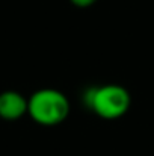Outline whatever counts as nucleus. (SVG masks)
<instances>
[{"instance_id": "2", "label": "nucleus", "mask_w": 154, "mask_h": 156, "mask_svg": "<svg viewBox=\"0 0 154 156\" xmlns=\"http://www.w3.org/2000/svg\"><path fill=\"white\" fill-rule=\"evenodd\" d=\"M83 102L100 118L116 120L127 114L132 105L130 93L116 83L89 88L83 94Z\"/></svg>"}, {"instance_id": "3", "label": "nucleus", "mask_w": 154, "mask_h": 156, "mask_svg": "<svg viewBox=\"0 0 154 156\" xmlns=\"http://www.w3.org/2000/svg\"><path fill=\"white\" fill-rule=\"evenodd\" d=\"M27 114V99L18 91H3L0 94V118L6 121L20 120Z\"/></svg>"}, {"instance_id": "1", "label": "nucleus", "mask_w": 154, "mask_h": 156, "mask_svg": "<svg viewBox=\"0 0 154 156\" xmlns=\"http://www.w3.org/2000/svg\"><path fill=\"white\" fill-rule=\"evenodd\" d=\"M27 115L39 126H57L70 115V100L54 88H41L27 99Z\"/></svg>"}, {"instance_id": "4", "label": "nucleus", "mask_w": 154, "mask_h": 156, "mask_svg": "<svg viewBox=\"0 0 154 156\" xmlns=\"http://www.w3.org/2000/svg\"><path fill=\"white\" fill-rule=\"evenodd\" d=\"M71 5L77 6V8H89L92 5H95L98 0H70Z\"/></svg>"}]
</instances>
